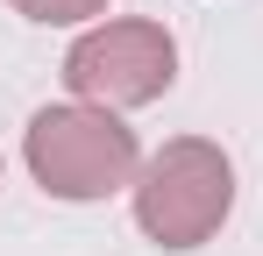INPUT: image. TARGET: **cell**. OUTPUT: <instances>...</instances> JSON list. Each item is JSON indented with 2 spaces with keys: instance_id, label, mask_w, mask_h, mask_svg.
<instances>
[{
  "instance_id": "1",
  "label": "cell",
  "mask_w": 263,
  "mask_h": 256,
  "mask_svg": "<svg viewBox=\"0 0 263 256\" xmlns=\"http://www.w3.org/2000/svg\"><path fill=\"white\" fill-rule=\"evenodd\" d=\"M22 164L43 185L50 199H114L121 185H135L142 150H135V128L114 107H92V100H64V107H36L29 135H22Z\"/></svg>"
},
{
  "instance_id": "2",
  "label": "cell",
  "mask_w": 263,
  "mask_h": 256,
  "mask_svg": "<svg viewBox=\"0 0 263 256\" xmlns=\"http://www.w3.org/2000/svg\"><path fill=\"white\" fill-rule=\"evenodd\" d=\"M128 192H135V228L157 249H199L235 213V164L206 135H171L157 157H142Z\"/></svg>"
},
{
  "instance_id": "3",
  "label": "cell",
  "mask_w": 263,
  "mask_h": 256,
  "mask_svg": "<svg viewBox=\"0 0 263 256\" xmlns=\"http://www.w3.org/2000/svg\"><path fill=\"white\" fill-rule=\"evenodd\" d=\"M178 79V43L164 22H92L86 36L64 50V85L71 100H92V107H149L164 100Z\"/></svg>"
},
{
  "instance_id": "4",
  "label": "cell",
  "mask_w": 263,
  "mask_h": 256,
  "mask_svg": "<svg viewBox=\"0 0 263 256\" xmlns=\"http://www.w3.org/2000/svg\"><path fill=\"white\" fill-rule=\"evenodd\" d=\"M14 14H29V22H43V29H79L92 14H107V0H7Z\"/></svg>"
}]
</instances>
